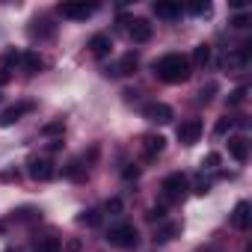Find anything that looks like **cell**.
<instances>
[{
    "label": "cell",
    "mask_w": 252,
    "mask_h": 252,
    "mask_svg": "<svg viewBox=\"0 0 252 252\" xmlns=\"http://www.w3.org/2000/svg\"><path fill=\"white\" fill-rule=\"evenodd\" d=\"M155 74L163 83H184L190 77V60L184 54H166L155 63Z\"/></svg>",
    "instance_id": "1"
},
{
    "label": "cell",
    "mask_w": 252,
    "mask_h": 252,
    "mask_svg": "<svg viewBox=\"0 0 252 252\" xmlns=\"http://www.w3.org/2000/svg\"><path fill=\"white\" fill-rule=\"evenodd\" d=\"M137 240H140V234H137V228L131 222H119V225H113L107 231V243L110 246H119V249H134Z\"/></svg>",
    "instance_id": "2"
},
{
    "label": "cell",
    "mask_w": 252,
    "mask_h": 252,
    "mask_svg": "<svg viewBox=\"0 0 252 252\" xmlns=\"http://www.w3.org/2000/svg\"><path fill=\"white\" fill-rule=\"evenodd\" d=\"M143 116L152 122V125H169L172 122V107L163 104V101H152L143 107Z\"/></svg>",
    "instance_id": "3"
},
{
    "label": "cell",
    "mask_w": 252,
    "mask_h": 252,
    "mask_svg": "<svg viewBox=\"0 0 252 252\" xmlns=\"http://www.w3.org/2000/svg\"><path fill=\"white\" fill-rule=\"evenodd\" d=\"M27 175H30L33 181H51V178L57 175V169H54V163L45 160V158H30V163H27Z\"/></svg>",
    "instance_id": "4"
},
{
    "label": "cell",
    "mask_w": 252,
    "mask_h": 252,
    "mask_svg": "<svg viewBox=\"0 0 252 252\" xmlns=\"http://www.w3.org/2000/svg\"><path fill=\"white\" fill-rule=\"evenodd\" d=\"M33 101H18V104H12V107H6L3 113H0V128H9V125H15L21 116H27V113H33Z\"/></svg>",
    "instance_id": "5"
},
{
    "label": "cell",
    "mask_w": 252,
    "mask_h": 252,
    "mask_svg": "<svg viewBox=\"0 0 252 252\" xmlns=\"http://www.w3.org/2000/svg\"><path fill=\"white\" fill-rule=\"evenodd\" d=\"M163 193H166V199H169V202L181 199V196L187 193V175H181V172L166 175V178H163Z\"/></svg>",
    "instance_id": "6"
},
{
    "label": "cell",
    "mask_w": 252,
    "mask_h": 252,
    "mask_svg": "<svg viewBox=\"0 0 252 252\" xmlns=\"http://www.w3.org/2000/svg\"><path fill=\"white\" fill-rule=\"evenodd\" d=\"M95 9H98L95 3H60V15L71 21H86Z\"/></svg>",
    "instance_id": "7"
},
{
    "label": "cell",
    "mask_w": 252,
    "mask_h": 252,
    "mask_svg": "<svg viewBox=\"0 0 252 252\" xmlns=\"http://www.w3.org/2000/svg\"><path fill=\"white\" fill-rule=\"evenodd\" d=\"M199 137H202V122L199 119L181 122V128H178V143L181 146H193V143H199Z\"/></svg>",
    "instance_id": "8"
},
{
    "label": "cell",
    "mask_w": 252,
    "mask_h": 252,
    "mask_svg": "<svg viewBox=\"0 0 252 252\" xmlns=\"http://www.w3.org/2000/svg\"><path fill=\"white\" fill-rule=\"evenodd\" d=\"M110 51H113V42H110V36H107V33H95V36L89 39V54H92L95 60L110 57Z\"/></svg>",
    "instance_id": "9"
},
{
    "label": "cell",
    "mask_w": 252,
    "mask_h": 252,
    "mask_svg": "<svg viewBox=\"0 0 252 252\" xmlns=\"http://www.w3.org/2000/svg\"><path fill=\"white\" fill-rule=\"evenodd\" d=\"M131 27H128V33H131V39L137 42V45H146L149 39H152V24L146 21V18H134V21H128Z\"/></svg>",
    "instance_id": "10"
},
{
    "label": "cell",
    "mask_w": 252,
    "mask_h": 252,
    "mask_svg": "<svg viewBox=\"0 0 252 252\" xmlns=\"http://www.w3.org/2000/svg\"><path fill=\"white\" fill-rule=\"evenodd\" d=\"M137 65H140V57H137V54H125L113 68H107V74H119V77H125V74H134Z\"/></svg>",
    "instance_id": "11"
},
{
    "label": "cell",
    "mask_w": 252,
    "mask_h": 252,
    "mask_svg": "<svg viewBox=\"0 0 252 252\" xmlns=\"http://www.w3.org/2000/svg\"><path fill=\"white\" fill-rule=\"evenodd\" d=\"M152 9H155V15H158V18H166V21H172V18H178V15L184 12V6H181V3H169V0H158Z\"/></svg>",
    "instance_id": "12"
},
{
    "label": "cell",
    "mask_w": 252,
    "mask_h": 252,
    "mask_svg": "<svg viewBox=\"0 0 252 252\" xmlns=\"http://www.w3.org/2000/svg\"><path fill=\"white\" fill-rule=\"evenodd\" d=\"M163 146H166V140H163L160 134H149V137H143V152H146L149 160L158 158V155L163 152Z\"/></svg>",
    "instance_id": "13"
},
{
    "label": "cell",
    "mask_w": 252,
    "mask_h": 252,
    "mask_svg": "<svg viewBox=\"0 0 252 252\" xmlns=\"http://www.w3.org/2000/svg\"><path fill=\"white\" fill-rule=\"evenodd\" d=\"M231 225L240 228V231L249 228V202H237V205H234V211H231Z\"/></svg>",
    "instance_id": "14"
},
{
    "label": "cell",
    "mask_w": 252,
    "mask_h": 252,
    "mask_svg": "<svg viewBox=\"0 0 252 252\" xmlns=\"http://www.w3.org/2000/svg\"><path fill=\"white\" fill-rule=\"evenodd\" d=\"M228 152H231V158H234L237 163H246V158H249V143H246L243 137H231V140H228Z\"/></svg>",
    "instance_id": "15"
},
{
    "label": "cell",
    "mask_w": 252,
    "mask_h": 252,
    "mask_svg": "<svg viewBox=\"0 0 252 252\" xmlns=\"http://www.w3.org/2000/svg\"><path fill=\"white\" fill-rule=\"evenodd\" d=\"M21 65H24V71H27V74H36V71H42V68H45V60H42L36 51H27V54L21 57Z\"/></svg>",
    "instance_id": "16"
},
{
    "label": "cell",
    "mask_w": 252,
    "mask_h": 252,
    "mask_svg": "<svg viewBox=\"0 0 252 252\" xmlns=\"http://www.w3.org/2000/svg\"><path fill=\"white\" fill-rule=\"evenodd\" d=\"M178 234H181V222H166L163 228H158L155 240H158V243H169V240L178 237Z\"/></svg>",
    "instance_id": "17"
},
{
    "label": "cell",
    "mask_w": 252,
    "mask_h": 252,
    "mask_svg": "<svg viewBox=\"0 0 252 252\" xmlns=\"http://www.w3.org/2000/svg\"><path fill=\"white\" fill-rule=\"evenodd\" d=\"M30 36H33V39H36V36H39V39H48V36H54V24L45 21V18H42V21H33Z\"/></svg>",
    "instance_id": "18"
},
{
    "label": "cell",
    "mask_w": 252,
    "mask_h": 252,
    "mask_svg": "<svg viewBox=\"0 0 252 252\" xmlns=\"http://www.w3.org/2000/svg\"><path fill=\"white\" fill-rule=\"evenodd\" d=\"M77 220H80V225H89V228H95V225L101 222V211H98V208H89V211H83Z\"/></svg>",
    "instance_id": "19"
},
{
    "label": "cell",
    "mask_w": 252,
    "mask_h": 252,
    "mask_svg": "<svg viewBox=\"0 0 252 252\" xmlns=\"http://www.w3.org/2000/svg\"><path fill=\"white\" fill-rule=\"evenodd\" d=\"M36 252H63V243H60V237H42Z\"/></svg>",
    "instance_id": "20"
},
{
    "label": "cell",
    "mask_w": 252,
    "mask_h": 252,
    "mask_svg": "<svg viewBox=\"0 0 252 252\" xmlns=\"http://www.w3.org/2000/svg\"><path fill=\"white\" fill-rule=\"evenodd\" d=\"M193 63H196V65H208V63H211V45H196Z\"/></svg>",
    "instance_id": "21"
},
{
    "label": "cell",
    "mask_w": 252,
    "mask_h": 252,
    "mask_svg": "<svg viewBox=\"0 0 252 252\" xmlns=\"http://www.w3.org/2000/svg\"><path fill=\"white\" fill-rule=\"evenodd\" d=\"M246 92H249L246 86H237V89H231V92H228V107H240V104L246 101Z\"/></svg>",
    "instance_id": "22"
},
{
    "label": "cell",
    "mask_w": 252,
    "mask_h": 252,
    "mask_svg": "<svg viewBox=\"0 0 252 252\" xmlns=\"http://www.w3.org/2000/svg\"><path fill=\"white\" fill-rule=\"evenodd\" d=\"M63 131H65L63 119H57V122H48L45 128H42V134H45V137H57V134H63Z\"/></svg>",
    "instance_id": "23"
},
{
    "label": "cell",
    "mask_w": 252,
    "mask_h": 252,
    "mask_svg": "<svg viewBox=\"0 0 252 252\" xmlns=\"http://www.w3.org/2000/svg\"><path fill=\"white\" fill-rule=\"evenodd\" d=\"M231 125H234V119H228V116H222V119H217V125H214V134H217V137H222V134H228V131H231Z\"/></svg>",
    "instance_id": "24"
},
{
    "label": "cell",
    "mask_w": 252,
    "mask_h": 252,
    "mask_svg": "<svg viewBox=\"0 0 252 252\" xmlns=\"http://www.w3.org/2000/svg\"><path fill=\"white\" fill-rule=\"evenodd\" d=\"M65 175H68V178H74V181H80V178H83L86 172H83V166H80V160H71V163L65 166Z\"/></svg>",
    "instance_id": "25"
},
{
    "label": "cell",
    "mask_w": 252,
    "mask_h": 252,
    "mask_svg": "<svg viewBox=\"0 0 252 252\" xmlns=\"http://www.w3.org/2000/svg\"><path fill=\"white\" fill-rule=\"evenodd\" d=\"M187 12H193V15H211V3H208V0H199V3L187 6Z\"/></svg>",
    "instance_id": "26"
},
{
    "label": "cell",
    "mask_w": 252,
    "mask_h": 252,
    "mask_svg": "<svg viewBox=\"0 0 252 252\" xmlns=\"http://www.w3.org/2000/svg\"><path fill=\"white\" fill-rule=\"evenodd\" d=\"M21 57H24L21 51H6V54H3V63H6V65H21Z\"/></svg>",
    "instance_id": "27"
},
{
    "label": "cell",
    "mask_w": 252,
    "mask_h": 252,
    "mask_svg": "<svg viewBox=\"0 0 252 252\" xmlns=\"http://www.w3.org/2000/svg\"><path fill=\"white\" fill-rule=\"evenodd\" d=\"M214 92H217V83H208V86H202V92H199V101H202V104H208V101L214 98Z\"/></svg>",
    "instance_id": "28"
},
{
    "label": "cell",
    "mask_w": 252,
    "mask_h": 252,
    "mask_svg": "<svg viewBox=\"0 0 252 252\" xmlns=\"http://www.w3.org/2000/svg\"><path fill=\"white\" fill-rule=\"evenodd\" d=\"M220 160H222V158H220L217 152H211V155L202 160V166H208V169H217V166H220Z\"/></svg>",
    "instance_id": "29"
},
{
    "label": "cell",
    "mask_w": 252,
    "mask_h": 252,
    "mask_svg": "<svg viewBox=\"0 0 252 252\" xmlns=\"http://www.w3.org/2000/svg\"><path fill=\"white\" fill-rule=\"evenodd\" d=\"M231 27H234V30L249 27V15H234V18H231Z\"/></svg>",
    "instance_id": "30"
},
{
    "label": "cell",
    "mask_w": 252,
    "mask_h": 252,
    "mask_svg": "<svg viewBox=\"0 0 252 252\" xmlns=\"http://www.w3.org/2000/svg\"><path fill=\"white\" fill-rule=\"evenodd\" d=\"M163 214H166L163 208H152V211L146 214V220H149V222H155V220H163Z\"/></svg>",
    "instance_id": "31"
},
{
    "label": "cell",
    "mask_w": 252,
    "mask_h": 252,
    "mask_svg": "<svg viewBox=\"0 0 252 252\" xmlns=\"http://www.w3.org/2000/svg\"><path fill=\"white\" fill-rule=\"evenodd\" d=\"M80 249H83V243H80L77 237H71V240L65 243V249H63V252H80Z\"/></svg>",
    "instance_id": "32"
},
{
    "label": "cell",
    "mask_w": 252,
    "mask_h": 252,
    "mask_svg": "<svg viewBox=\"0 0 252 252\" xmlns=\"http://www.w3.org/2000/svg\"><path fill=\"white\" fill-rule=\"evenodd\" d=\"M107 211H110V214H119V211H122V199H110V202H107Z\"/></svg>",
    "instance_id": "33"
},
{
    "label": "cell",
    "mask_w": 252,
    "mask_h": 252,
    "mask_svg": "<svg viewBox=\"0 0 252 252\" xmlns=\"http://www.w3.org/2000/svg\"><path fill=\"white\" fill-rule=\"evenodd\" d=\"M208 190H211V184H208V181H199V184H196V193H199V196H205Z\"/></svg>",
    "instance_id": "34"
},
{
    "label": "cell",
    "mask_w": 252,
    "mask_h": 252,
    "mask_svg": "<svg viewBox=\"0 0 252 252\" xmlns=\"http://www.w3.org/2000/svg\"><path fill=\"white\" fill-rule=\"evenodd\" d=\"M6 80H9V71H0V86H3Z\"/></svg>",
    "instance_id": "35"
},
{
    "label": "cell",
    "mask_w": 252,
    "mask_h": 252,
    "mask_svg": "<svg viewBox=\"0 0 252 252\" xmlns=\"http://www.w3.org/2000/svg\"><path fill=\"white\" fill-rule=\"evenodd\" d=\"M6 252H12V249H6Z\"/></svg>",
    "instance_id": "36"
}]
</instances>
